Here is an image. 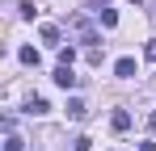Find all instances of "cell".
Segmentation results:
<instances>
[{
    "mask_svg": "<svg viewBox=\"0 0 156 151\" xmlns=\"http://www.w3.org/2000/svg\"><path fill=\"white\" fill-rule=\"evenodd\" d=\"M139 151H156V147H152V143H139Z\"/></svg>",
    "mask_w": 156,
    "mask_h": 151,
    "instance_id": "5bb4252c",
    "label": "cell"
},
{
    "mask_svg": "<svg viewBox=\"0 0 156 151\" xmlns=\"http://www.w3.org/2000/svg\"><path fill=\"white\" fill-rule=\"evenodd\" d=\"M114 76L118 80H135V59H118L114 63Z\"/></svg>",
    "mask_w": 156,
    "mask_h": 151,
    "instance_id": "277c9868",
    "label": "cell"
},
{
    "mask_svg": "<svg viewBox=\"0 0 156 151\" xmlns=\"http://www.w3.org/2000/svg\"><path fill=\"white\" fill-rule=\"evenodd\" d=\"M72 59H76V50H72V46H59V63H68V67H72Z\"/></svg>",
    "mask_w": 156,
    "mask_h": 151,
    "instance_id": "7c38bea8",
    "label": "cell"
},
{
    "mask_svg": "<svg viewBox=\"0 0 156 151\" xmlns=\"http://www.w3.org/2000/svg\"><path fill=\"white\" fill-rule=\"evenodd\" d=\"M68 29H72V34H76L80 42H89V46H97V42H101V38H97V29H93V25L84 21V17H80V13H72V17H68Z\"/></svg>",
    "mask_w": 156,
    "mask_h": 151,
    "instance_id": "6da1fadb",
    "label": "cell"
},
{
    "mask_svg": "<svg viewBox=\"0 0 156 151\" xmlns=\"http://www.w3.org/2000/svg\"><path fill=\"white\" fill-rule=\"evenodd\" d=\"M17 59L30 63V67H38V50H34V46H21V50H17Z\"/></svg>",
    "mask_w": 156,
    "mask_h": 151,
    "instance_id": "52a82bcc",
    "label": "cell"
},
{
    "mask_svg": "<svg viewBox=\"0 0 156 151\" xmlns=\"http://www.w3.org/2000/svg\"><path fill=\"white\" fill-rule=\"evenodd\" d=\"M55 84H59V88H76V76H72V67H68V63H59V67H55V76H51Z\"/></svg>",
    "mask_w": 156,
    "mask_h": 151,
    "instance_id": "7a4b0ae2",
    "label": "cell"
},
{
    "mask_svg": "<svg viewBox=\"0 0 156 151\" xmlns=\"http://www.w3.org/2000/svg\"><path fill=\"white\" fill-rule=\"evenodd\" d=\"M84 113H89V105H84L80 97H72V101H68V118H72V122H84Z\"/></svg>",
    "mask_w": 156,
    "mask_h": 151,
    "instance_id": "3957f363",
    "label": "cell"
},
{
    "mask_svg": "<svg viewBox=\"0 0 156 151\" xmlns=\"http://www.w3.org/2000/svg\"><path fill=\"white\" fill-rule=\"evenodd\" d=\"M59 38H63V34H59V25H42V42H47V46H63Z\"/></svg>",
    "mask_w": 156,
    "mask_h": 151,
    "instance_id": "8992f818",
    "label": "cell"
},
{
    "mask_svg": "<svg viewBox=\"0 0 156 151\" xmlns=\"http://www.w3.org/2000/svg\"><path fill=\"white\" fill-rule=\"evenodd\" d=\"M4 151H26V143H21L13 130H9V139H4Z\"/></svg>",
    "mask_w": 156,
    "mask_h": 151,
    "instance_id": "30bf717a",
    "label": "cell"
},
{
    "mask_svg": "<svg viewBox=\"0 0 156 151\" xmlns=\"http://www.w3.org/2000/svg\"><path fill=\"white\" fill-rule=\"evenodd\" d=\"M144 55H148V59H152V63H156V38H152V42H148V46H144Z\"/></svg>",
    "mask_w": 156,
    "mask_h": 151,
    "instance_id": "4fadbf2b",
    "label": "cell"
},
{
    "mask_svg": "<svg viewBox=\"0 0 156 151\" xmlns=\"http://www.w3.org/2000/svg\"><path fill=\"white\" fill-rule=\"evenodd\" d=\"M148 126H152V130H156V113H152V118H148Z\"/></svg>",
    "mask_w": 156,
    "mask_h": 151,
    "instance_id": "9a60e30c",
    "label": "cell"
},
{
    "mask_svg": "<svg viewBox=\"0 0 156 151\" xmlns=\"http://www.w3.org/2000/svg\"><path fill=\"white\" fill-rule=\"evenodd\" d=\"M97 17H101L105 29H114V25H118V13H114V8H97Z\"/></svg>",
    "mask_w": 156,
    "mask_h": 151,
    "instance_id": "ba28073f",
    "label": "cell"
},
{
    "mask_svg": "<svg viewBox=\"0 0 156 151\" xmlns=\"http://www.w3.org/2000/svg\"><path fill=\"white\" fill-rule=\"evenodd\" d=\"M110 126H114L118 134H122V130H131V113H127V109H114V118H110Z\"/></svg>",
    "mask_w": 156,
    "mask_h": 151,
    "instance_id": "5b68a950",
    "label": "cell"
},
{
    "mask_svg": "<svg viewBox=\"0 0 156 151\" xmlns=\"http://www.w3.org/2000/svg\"><path fill=\"white\" fill-rule=\"evenodd\" d=\"M131 4H139V0H131Z\"/></svg>",
    "mask_w": 156,
    "mask_h": 151,
    "instance_id": "2e32d148",
    "label": "cell"
},
{
    "mask_svg": "<svg viewBox=\"0 0 156 151\" xmlns=\"http://www.w3.org/2000/svg\"><path fill=\"white\" fill-rule=\"evenodd\" d=\"M72 151H93V139H89V134H80L76 143H72Z\"/></svg>",
    "mask_w": 156,
    "mask_h": 151,
    "instance_id": "8fae6325",
    "label": "cell"
},
{
    "mask_svg": "<svg viewBox=\"0 0 156 151\" xmlns=\"http://www.w3.org/2000/svg\"><path fill=\"white\" fill-rule=\"evenodd\" d=\"M26 109H30V113H47L51 105H47V101H42V97H30V105H26Z\"/></svg>",
    "mask_w": 156,
    "mask_h": 151,
    "instance_id": "9c48e42d",
    "label": "cell"
}]
</instances>
